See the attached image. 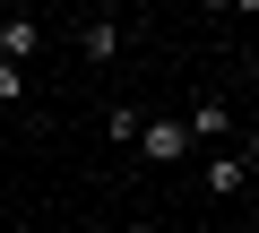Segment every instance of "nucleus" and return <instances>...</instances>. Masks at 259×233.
Segmentation results:
<instances>
[{
  "label": "nucleus",
  "mask_w": 259,
  "mask_h": 233,
  "mask_svg": "<svg viewBox=\"0 0 259 233\" xmlns=\"http://www.w3.org/2000/svg\"><path fill=\"white\" fill-rule=\"evenodd\" d=\"M26 95V69H9V61H0V104H18Z\"/></svg>",
  "instance_id": "obj_6"
},
{
  "label": "nucleus",
  "mask_w": 259,
  "mask_h": 233,
  "mask_svg": "<svg viewBox=\"0 0 259 233\" xmlns=\"http://www.w3.org/2000/svg\"><path fill=\"white\" fill-rule=\"evenodd\" d=\"M233 9H259V0H233Z\"/></svg>",
  "instance_id": "obj_9"
},
{
  "label": "nucleus",
  "mask_w": 259,
  "mask_h": 233,
  "mask_svg": "<svg viewBox=\"0 0 259 233\" xmlns=\"http://www.w3.org/2000/svg\"><path fill=\"white\" fill-rule=\"evenodd\" d=\"M35 43H44V35H35V18H0V61H9V69H26V61H35Z\"/></svg>",
  "instance_id": "obj_2"
},
{
  "label": "nucleus",
  "mask_w": 259,
  "mask_h": 233,
  "mask_svg": "<svg viewBox=\"0 0 259 233\" xmlns=\"http://www.w3.org/2000/svg\"><path fill=\"white\" fill-rule=\"evenodd\" d=\"M87 233H121V224H87Z\"/></svg>",
  "instance_id": "obj_8"
},
{
  "label": "nucleus",
  "mask_w": 259,
  "mask_h": 233,
  "mask_svg": "<svg viewBox=\"0 0 259 233\" xmlns=\"http://www.w3.org/2000/svg\"><path fill=\"white\" fill-rule=\"evenodd\" d=\"M112 52H121V26L95 18V26H87V61H112Z\"/></svg>",
  "instance_id": "obj_5"
},
{
  "label": "nucleus",
  "mask_w": 259,
  "mask_h": 233,
  "mask_svg": "<svg viewBox=\"0 0 259 233\" xmlns=\"http://www.w3.org/2000/svg\"><path fill=\"white\" fill-rule=\"evenodd\" d=\"M242 181H250V156H225V147H216V156H207V190H216V199H233Z\"/></svg>",
  "instance_id": "obj_3"
},
{
  "label": "nucleus",
  "mask_w": 259,
  "mask_h": 233,
  "mask_svg": "<svg viewBox=\"0 0 259 233\" xmlns=\"http://www.w3.org/2000/svg\"><path fill=\"white\" fill-rule=\"evenodd\" d=\"M139 156H147V164H182V156H190V130H182V121H139Z\"/></svg>",
  "instance_id": "obj_1"
},
{
  "label": "nucleus",
  "mask_w": 259,
  "mask_h": 233,
  "mask_svg": "<svg viewBox=\"0 0 259 233\" xmlns=\"http://www.w3.org/2000/svg\"><path fill=\"white\" fill-rule=\"evenodd\" d=\"M182 130H190V147H199V138H225V104H216V95H199Z\"/></svg>",
  "instance_id": "obj_4"
},
{
  "label": "nucleus",
  "mask_w": 259,
  "mask_h": 233,
  "mask_svg": "<svg viewBox=\"0 0 259 233\" xmlns=\"http://www.w3.org/2000/svg\"><path fill=\"white\" fill-rule=\"evenodd\" d=\"M199 9H233V0H199Z\"/></svg>",
  "instance_id": "obj_7"
}]
</instances>
